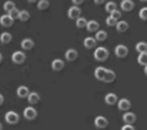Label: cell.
Returning a JSON list of instances; mask_svg holds the SVG:
<instances>
[{
	"label": "cell",
	"mask_w": 147,
	"mask_h": 130,
	"mask_svg": "<svg viewBox=\"0 0 147 130\" xmlns=\"http://www.w3.org/2000/svg\"><path fill=\"white\" fill-rule=\"evenodd\" d=\"M109 56V52L106 48L104 47H99V48H96V50L94 51V58L95 60L99 61V62H103L106 59L108 58Z\"/></svg>",
	"instance_id": "6da1fadb"
},
{
	"label": "cell",
	"mask_w": 147,
	"mask_h": 130,
	"mask_svg": "<svg viewBox=\"0 0 147 130\" xmlns=\"http://www.w3.org/2000/svg\"><path fill=\"white\" fill-rule=\"evenodd\" d=\"M5 120L9 124H15L19 121V115L15 112H8L5 115Z\"/></svg>",
	"instance_id": "7a4b0ae2"
},
{
	"label": "cell",
	"mask_w": 147,
	"mask_h": 130,
	"mask_svg": "<svg viewBox=\"0 0 147 130\" xmlns=\"http://www.w3.org/2000/svg\"><path fill=\"white\" fill-rule=\"evenodd\" d=\"M25 60H26V55L22 51H16L12 55V61L15 64H22L25 62Z\"/></svg>",
	"instance_id": "3957f363"
},
{
	"label": "cell",
	"mask_w": 147,
	"mask_h": 130,
	"mask_svg": "<svg viewBox=\"0 0 147 130\" xmlns=\"http://www.w3.org/2000/svg\"><path fill=\"white\" fill-rule=\"evenodd\" d=\"M36 115H37L36 111H35V109L32 108V107L26 108L25 111H24V117H25L26 119H28V120L34 119L35 117H36Z\"/></svg>",
	"instance_id": "277c9868"
},
{
	"label": "cell",
	"mask_w": 147,
	"mask_h": 130,
	"mask_svg": "<svg viewBox=\"0 0 147 130\" xmlns=\"http://www.w3.org/2000/svg\"><path fill=\"white\" fill-rule=\"evenodd\" d=\"M127 53H129L127 47L125 45H122V44L118 45L115 48V54H116V56L119 57V58H124V57L127 55Z\"/></svg>",
	"instance_id": "5b68a950"
},
{
	"label": "cell",
	"mask_w": 147,
	"mask_h": 130,
	"mask_svg": "<svg viewBox=\"0 0 147 130\" xmlns=\"http://www.w3.org/2000/svg\"><path fill=\"white\" fill-rule=\"evenodd\" d=\"M80 14H82V11L78 6H72L68 11V17L70 19H78L80 18Z\"/></svg>",
	"instance_id": "8992f818"
},
{
	"label": "cell",
	"mask_w": 147,
	"mask_h": 130,
	"mask_svg": "<svg viewBox=\"0 0 147 130\" xmlns=\"http://www.w3.org/2000/svg\"><path fill=\"white\" fill-rule=\"evenodd\" d=\"M94 124L97 128H105L108 125V120L106 117H102V115H99L95 119H94Z\"/></svg>",
	"instance_id": "52a82bcc"
},
{
	"label": "cell",
	"mask_w": 147,
	"mask_h": 130,
	"mask_svg": "<svg viewBox=\"0 0 147 130\" xmlns=\"http://www.w3.org/2000/svg\"><path fill=\"white\" fill-rule=\"evenodd\" d=\"M13 22H14V20L9 15H3L0 17V23L5 27H11V25H13Z\"/></svg>",
	"instance_id": "ba28073f"
},
{
	"label": "cell",
	"mask_w": 147,
	"mask_h": 130,
	"mask_svg": "<svg viewBox=\"0 0 147 130\" xmlns=\"http://www.w3.org/2000/svg\"><path fill=\"white\" fill-rule=\"evenodd\" d=\"M134 3L131 1V0H123L121 2V8L123 9L125 12H129L134 9Z\"/></svg>",
	"instance_id": "9c48e42d"
},
{
	"label": "cell",
	"mask_w": 147,
	"mask_h": 130,
	"mask_svg": "<svg viewBox=\"0 0 147 130\" xmlns=\"http://www.w3.org/2000/svg\"><path fill=\"white\" fill-rule=\"evenodd\" d=\"M116 78V74L111 70H107L104 74V77H103V81L106 82V83H110V82H113L114 80Z\"/></svg>",
	"instance_id": "30bf717a"
},
{
	"label": "cell",
	"mask_w": 147,
	"mask_h": 130,
	"mask_svg": "<svg viewBox=\"0 0 147 130\" xmlns=\"http://www.w3.org/2000/svg\"><path fill=\"white\" fill-rule=\"evenodd\" d=\"M123 119L125 123H129V124H132L136 119V117L134 113H125L124 115H123Z\"/></svg>",
	"instance_id": "8fae6325"
},
{
	"label": "cell",
	"mask_w": 147,
	"mask_h": 130,
	"mask_svg": "<svg viewBox=\"0 0 147 130\" xmlns=\"http://www.w3.org/2000/svg\"><path fill=\"white\" fill-rule=\"evenodd\" d=\"M51 67H52V70H53L59 72V70H61L64 68V62L62 60H60V59H55V60L52 62Z\"/></svg>",
	"instance_id": "7c38bea8"
},
{
	"label": "cell",
	"mask_w": 147,
	"mask_h": 130,
	"mask_svg": "<svg viewBox=\"0 0 147 130\" xmlns=\"http://www.w3.org/2000/svg\"><path fill=\"white\" fill-rule=\"evenodd\" d=\"M118 108L121 111H127L130 108V102L127 99H121L118 103Z\"/></svg>",
	"instance_id": "4fadbf2b"
},
{
	"label": "cell",
	"mask_w": 147,
	"mask_h": 130,
	"mask_svg": "<svg viewBox=\"0 0 147 130\" xmlns=\"http://www.w3.org/2000/svg\"><path fill=\"white\" fill-rule=\"evenodd\" d=\"M21 46H22V48L25 49V50H30V49L34 48V43L30 38H26V39H24L22 41Z\"/></svg>",
	"instance_id": "5bb4252c"
},
{
	"label": "cell",
	"mask_w": 147,
	"mask_h": 130,
	"mask_svg": "<svg viewBox=\"0 0 147 130\" xmlns=\"http://www.w3.org/2000/svg\"><path fill=\"white\" fill-rule=\"evenodd\" d=\"M84 45L85 48L87 49H91L93 48L94 46H96V39L93 38V37H86L84 41Z\"/></svg>",
	"instance_id": "9a60e30c"
},
{
	"label": "cell",
	"mask_w": 147,
	"mask_h": 130,
	"mask_svg": "<svg viewBox=\"0 0 147 130\" xmlns=\"http://www.w3.org/2000/svg\"><path fill=\"white\" fill-rule=\"evenodd\" d=\"M65 57L67 59V61L69 62H72V61L76 60L78 57V52L75 50V49H69V50L66 52Z\"/></svg>",
	"instance_id": "2e32d148"
},
{
	"label": "cell",
	"mask_w": 147,
	"mask_h": 130,
	"mask_svg": "<svg viewBox=\"0 0 147 130\" xmlns=\"http://www.w3.org/2000/svg\"><path fill=\"white\" fill-rule=\"evenodd\" d=\"M118 101V98H117V95L114 93H109L107 95L105 96V102L108 104V105H115Z\"/></svg>",
	"instance_id": "e0dca14e"
},
{
	"label": "cell",
	"mask_w": 147,
	"mask_h": 130,
	"mask_svg": "<svg viewBox=\"0 0 147 130\" xmlns=\"http://www.w3.org/2000/svg\"><path fill=\"white\" fill-rule=\"evenodd\" d=\"M40 100V96L36 92H32V93H28V101L30 104H36Z\"/></svg>",
	"instance_id": "ac0fdd59"
},
{
	"label": "cell",
	"mask_w": 147,
	"mask_h": 130,
	"mask_svg": "<svg viewBox=\"0 0 147 130\" xmlns=\"http://www.w3.org/2000/svg\"><path fill=\"white\" fill-rule=\"evenodd\" d=\"M116 28L119 32H124L129 28V23L125 21H121V22H117L116 23Z\"/></svg>",
	"instance_id": "d6986e66"
},
{
	"label": "cell",
	"mask_w": 147,
	"mask_h": 130,
	"mask_svg": "<svg viewBox=\"0 0 147 130\" xmlns=\"http://www.w3.org/2000/svg\"><path fill=\"white\" fill-rule=\"evenodd\" d=\"M106 70H106L105 68L98 67V68H96L95 70H94V75H95V77L98 80H102L104 77V74H105Z\"/></svg>",
	"instance_id": "ffe728a7"
},
{
	"label": "cell",
	"mask_w": 147,
	"mask_h": 130,
	"mask_svg": "<svg viewBox=\"0 0 147 130\" xmlns=\"http://www.w3.org/2000/svg\"><path fill=\"white\" fill-rule=\"evenodd\" d=\"M28 93H30V91H28V88L27 86H20L17 89V95L20 98H26V97H28Z\"/></svg>",
	"instance_id": "44dd1931"
},
{
	"label": "cell",
	"mask_w": 147,
	"mask_h": 130,
	"mask_svg": "<svg viewBox=\"0 0 147 130\" xmlns=\"http://www.w3.org/2000/svg\"><path fill=\"white\" fill-rule=\"evenodd\" d=\"M99 27V23L96 22V21H89L86 23V28L88 31H96Z\"/></svg>",
	"instance_id": "7402d4cb"
},
{
	"label": "cell",
	"mask_w": 147,
	"mask_h": 130,
	"mask_svg": "<svg viewBox=\"0 0 147 130\" xmlns=\"http://www.w3.org/2000/svg\"><path fill=\"white\" fill-rule=\"evenodd\" d=\"M11 40H12V35L9 32H3V34L0 35V41L3 44L9 43Z\"/></svg>",
	"instance_id": "603a6c76"
},
{
	"label": "cell",
	"mask_w": 147,
	"mask_h": 130,
	"mask_svg": "<svg viewBox=\"0 0 147 130\" xmlns=\"http://www.w3.org/2000/svg\"><path fill=\"white\" fill-rule=\"evenodd\" d=\"M137 62H138L139 65H141V66H146V63H147V54H146V52L139 53V56H138V58H137Z\"/></svg>",
	"instance_id": "cb8c5ba5"
},
{
	"label": "cell",
	"mask_w": 147,
	"mask_h": 130,
	"mask_svg": "<svg viewBox=\"0 0 147 130\" xmlns=\"http://www.w3.org/2000/svg\"><path fill=\"white\" fill-rule=\"evenodd\" d=\"M106 38H107V32L105 30H99L98 32H96L95 35L96 40H98V41H104Z\"/></svg>",
	"instance_id": "d4e9b609"
},
{
	"label": "cell",
	"mask_w": 147,
	"mask_h": 130,
	"mask_svg": "<svg viewBox=\"0 0 147 130\" xmlns=\"http://www.w3.org/2000/svg\"><path fill=\"white\" fill-rule=\"evenodd\" d=\"M30 13L26 10H23V11H20V14H19V20L22 21V22H26L30 19Z\"/></svg>",
	"instance_id": "484cf974"
},
{
	"label": "cell",
	"mask_w": 147,
	"mask_h": 130,
	"mask_svg": "<svg viewBox=\"0 0 147 130\" xmlns=\"http://www.w3.org/2000/svg\"><path fill=\"white\" fill-rule=\"evenodd\" d=\"M49 6V1L48 0H39L37 3V8L38 10H45L48 8Z\"/></svg>",
	"instance_id": "4316f807"
},
{
	"label": "cell",
	"mask_w": 147,
	"mask_h": 130,
	"mask_svg": "<svg viewBox=\"0 0 147 130\" xmlns=\"http://www.w3.org/2000/svg\"><path fill=\"white\" fill-rule=\"evenodd\" d=\"M4 10L6 12H10L11 10H13L14 8H16L15 6V3H14L13 1H10V0H8V1H6L5 3H4Z\"/></svg>",
	"instance_id": "83f0119b"
},
{
	"label": "cell",
	"mask_w": 147,
	"mask_h": 130,
	"mask_svg": "<svg viewBox=\"0 0 147 130\" xmlns=\"http://www.w3.org/2000/svg\"><path fill=\"white\" fill-rule=\"evenodd\" d=\"M136 51L139 52V53H143V52H146L147 50V44L145 42H139V43L136 44Z\"/></svg>",
	"instance_id": "f1b7e54d"
},
{
	"label": "cell",
	"mask_w": 147,
	"mask_h": 130,
	"mask_svg": "<svg viewBox=\"0 0 147 130\" xmlns=\"http://www.w3.org/2000/svg\"><path fill=\"white\" fill-rule=\"evenodd\" d=\"M106 11L108 12V13H111V12H113L114 10H116L117 9V4L115 3V2L113 1H110L108 2L107 4H106Z\"/></svg>",
	"instance_id": "f546056e"
},
{
	"label": "cell",
	"mask_w": 147,
	"mask_h": 130,
	"mask_svg": "<svg viewBox=\"0 0 147 130\" xmlns=\"http://www.w3.org/2000/svg\"><path fill=\"white\" fill-rule=\"evenodd\" d=\"M86 23H87V22L84 18H78L76 25H77V27L79 28H82V27H86Z\"/></svg>",
	"instance_id": "4dcf8cb0"
},
{
	"label": "cell",
	"mask_w": 147,
	"mask_h": 130,
	"mask_svg": "<svg viewBox=\"0 0 147 130\" xmlns=\"http://www.w3.org/2000/svg\"><path fill=\"white\" fill-rule=\"evenodd\" d=\"M19 14H20V11L18 10L17 8H14L13 10H11L10 12H8V15L13 19V20H16V19H19Z\"/></svg>",
	"instance_id": "1f68e13d"
},
{
	"label": "cell",
	"mask_w": 147,
	"mask_h": 130,
	"mask_svg": "<svg viewBox=\"0 0 147 130\" xmlns=\"http://www.w3.org/2000/svg\"><path fill=\"white\" fill-rule=\"evenodd\" d=\"M106 23H107L108 27H114V25H116V23H117V20L110 16V17H108L107 20H106Z\"/></svg>",
	"instance_id": "d6a6232c"
},
{
	"label": "cell",
	"mask_w": 147,
	"mask_h": 130,
	"mask_svg": "<svg viewBox=\"0 0 147 130\" xmlns=\"http://www.w3.org/2000/svg\"><path fill=\"white\" fill-rule=\"evenodd\" d=\"M139 18H140L141 20H144V21L147 19V8L146 7L142 8L141 10L139 11Z\"/></svg>",
	"instance_id": "836d02e7"
},
{
	"label": "cell",
	"mask_w": 147,
	"mask_h": 130,
	"mask_svg": "<svg viewBox=\"0 0 147 130\" xmlns=\"http://www.w3.org/2000/svg\"><path fill=\"white\" fill-rule=\"evenodd\" d=\"M110 14H111V17L116 19L117 21H118V19H120L121 17H122V14H121V12L118 11L117 9H116V10H114L113 12H111Z\"/></svg>",
	"instance_id": "e575fe53"
},
{
	"label": "cell",
	"mask_w": 147,
	"mask_h": 130,
	"mask_svg": "<svg viewBox=\"0 0 147 130\" xmlns=\"http://www.w3.org/2000/svg\"><path fill=\"white\" fill-rule=\"evenodd\" d=\"M123 130H125V129H129V130H134V127L132 126L131 124H129V123H125V126L122 127Z\"/></svg>",
	"instance_id": "d590c367"
},
{
	"label": "cell",
	"mask_w": 147,
	"mask_h": 130,
	"mask_svg": "<svg viewBox=\"0 0 147 130\" xmlns=\"http://www.w3.org/2000/svg\"><path fill=\"white\" fill-rule=\"evenodd\" d=\"M73 1V3L75 4L76 6L77 5H80V4H82V2H84V0H72Z\"/></svg>",
	"instance_id": "8d00e7d4"
},
{
	"label": "cell",
	"mask_w": 147,
	"mask_h": 130,
	"mask_svg": "<svg viewBox=\"0 0 147 130\" xmlns=\"http://www.w3.org/2000/svg\"><path fill=\"white\" fill-rule=\"evenodd\" d=\"M94 2H95L96 4H102L105 2V0H94Z\"/></svg>",
	"instance_id": "74e56055"
},
{
	"label": "cell",
	"mask_w": 147,
	"mask_h": 130,
	"mask_svg": "<svg viewBox=\"0 0 147 130\" xmlns=\"http://www.w3.org/2000/svg\"><path fill=\"white\" fill-rule=\"evenodd\" d=\"M3 101H4V98H3V96L0 94V105H1L2 103H3Z\"/></svg>",
	"instance_id": "f35d334b"
},
{
	"label": "cell",
	"mask_w": 147,
	"mask_h": 130,
	"mask_svg": "<svg viewBox=\"0 0 147 130\" xmlns=\"http://www.w3.org/2000/svg\"><path fill=\"white\" fill-rule=\"evenodd\" d=\"M28 1L30 2V3H34V2H35L36 0H28Z\"/></svg>",
	"instance_id": "ab89813d"
},
{
	"label": "cell",
	"mask_w": 147,
	"mask_h": 130,
	"mask_svg": "<svg viewBox=\"0 0 147 130\" xmlns=\"http://www.w3.org/2000/svg\"><path fill=\"white\" fill-rule=\"evenodd\" d=\"M2 61V55H1V53H0V62Z\"/></svg>",
	"instance_id": "60d3db41"
},
{
	"label": "cell",
	"mask_w": 147,
	"mask_h": 130,
	"mask_svg": "<svg viewBox=\"0 0 147 130\" xmlns=\"http://www.w3.org/2000/svg\"><path fill=\"white\" fill-rule=\"evenodd\" d=\"M1 129H2V124L0 123V130H1Z\"/></svg>",
	"instance_id": "b9f144b4"
},
{
	"label": "cell",
	"mask_w": 147,
	"mask_h": 130,
	"mask_svg": "<svg viewBox=\"0 0 147 130\" xmlns=\"http://www.w3.org/2000/svg\"><path fill=\"white\" fill-rule=\"evenodd\" d=\"M140 1H142V2H146V0H140Z\"/></svg>",
	"instance_id": "7bdbcfd3"
}]
</instances>
